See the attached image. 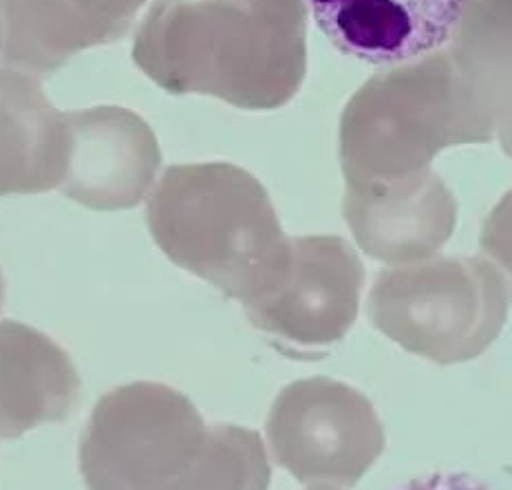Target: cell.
Returning a JSON list of instances; mask_svg holds the SVG:
<instances>
[{
    "instance_id": "obj_11",
    "label": "cell",
    "mask_w": 512,
    "mask_h": 490,
    "mask_svg": "<svg viewBox=\"0 0 512 490\" xmlns=\"http://www.w3.org/2000/svg\"><path fill=\"white\" fill-rule=\"evenodd\" d=\"M67 166V122L40 80L0 67V197L58 188Z\"/></svg>"
},
{
    "instance_id": "obj_8",
    "label": "cell",
    "mask_w": 512,
    "mask_h": 490,
    "mask_svg": "<svg viewBox=\"0 0 512 490\" xmlns=\"http://www.w3.org/2000/svg\"><path fill=\"white\" fill-rule=\"evenodd\" d=\"M473 0H307L314 23L349 58L398 67L451 42Z\"/></svg>"
},
{
    "instance_id": "obj_3",
    "label": "cell",
    "mask_w": 512,
    "mask_h": 490,
    "mask_svg": "<svg viewBox=\"0 0 512 490\" xmlns=\"http://www.w3.org/2000/svg\"><path fill=\"white\" fill-rule=\"evenodd\" d=\"M371 325L437 365L477 358L508 316V279L479 257H437L382 270L369 292Z\"/></svg>"
},
{
    "instance_id": "obj_9",
    "label": "cell",
    "mask_w": 512,
    "mask_h": 490,
    "mask_svg": "<svg viewBox=\"0 0 512 490\" xmlns=\"http://www.w3.org/2000/svg\"><path fill=\"white\" fill-rule=\"evenodd\" d=\"M343 208L362 252L391 265L431 259L457 221L455 195L433 170L393 184L347 188Z\"/></svg>"
},
{
    "instance_id": "obj_1",
    "label": "cell",
    "mask_w": 512,
    "mask_h": 490,
    "mask_svg": "<svg viewBox=\"0 0 512 490\" xmlns=\"http://www.w3.org/2000/svg\"><path fill=\"white\" fill-rule=\"evenodd\" d=\"M508 60L453 45L371 78L340 126L347 188L418 177L446 146L493 140L508 122Z\"/></svg>"
},
{
    "instance_id": "obj_7",
    "label": "cell",
    "mask_w": 512,
    "mask_h": 490,
    "mask_svg": "<svg viewBox=\"0 0 512 490\" xmlns=\"http://www.w3.org/2000/svg\"><path fill=\"white\" fill-rule=\"evenodd\" d=\"M67 166L64 197L91 210H128L151 193L162 164L157 137L140 115L122 106L64 113Z\"/></svg>"
},
{
    "instance_id": "obj_5",
    "label": "cell",
    "mask_w": 512,
    "mask_h": 490,
    "mask_svg": "<svg viewBox=\"0 0 512 490\" xmlns=\"http://www.w3.org/2000/svg\"><path fill=\"white\" fill-rule=\"evenodd\" d=\"M365 268L351 245L332 234L290 237V252L274 283L243 305L248 321L281 354L318 358L356 323Z\"/></svg>"
},
{
    "instance_id": "obj_14",
    "label": "cell",
    "mask_w": 512,
    "mask_h": 490,
    "mask_svg": "<svg viewBox=\"0 0 512 490\" xmlns=\"http://www.w3.org/2000/svg\"><path fill=\"white\" fill-rule=\"evenodd\" d=\"M0 49H3V31H0Z\"/></svg>"
},
{
    "instance_id": "obj_4",
    "label": "cell",
    "mask_w": 512,
    "mask_h": 490,
    "mask_svg": "<svg viewBox=\"0 0 512 490\" xmlns=\"http://www.w3.org/2000/svg\"><path fill=\"white\" fill-rule=\"evenodd\" d=\"M210 426L184 393L159 382L117 387L95 404L80 442L91 490H135L153 473L204 455Z\"/></svg>"
},
{
    "instance_id": "obj_10",
    "label": "cell",
    "mask_w": 512,
    "mask_h": 490,
    "mask_svg": "<svg viewBox=\"0 0 512 490\" xmlns=\"http://www.w3.org/2000/svg\"><path fill=\"white\" fill-rule=\"evenodd\" d=\"M80 376L58 343L18 321H0V440H18L76 411Z\"/></svg>"
},
{
    "instance_id": "obj_12",
    "label": "cell",
    "mask_w": 512,
    "mask_h": 490,
    "mask_svg": "<svg viewBox=\"0 0 512 490\" xmlns=\"http://www.w3.org/2000/svg\"><path fill=\"white\" fill-rule=\"evenodd\" d=\"M398 490H495L484 479L468 473H433L415 477Z\"/></svg>"
},
{
    "instance_id": "obj_13",
    "label": "cell",
    "mask_w": 512,
    "mask_h": 490,
    "mask_svg": "<svg viewBox=\"0 0 512 490\" xmlns=\"http://www.w3.org/2000/svg\"><path fill=\"white\" fill-rule=\"evenodd\" d=\"M5 301V279H3V272H0V307H3Z\"/></svg>"
},
{
    "instance_id": "obj_6",
    "label": "cell",
    "mask_w": 512,
    "mask_h": 490,
    "mask_svg": "<svg viewBox=\"0 0 512 490\" xmlns=\"http://www.w3.org/2000/svg\"><path fill=\"white\" fill-rule=\"evenodd\" d=\"M265 431L276 462L301 479L356 482L384 449V426L371 400L332 378L287 385Z\"/></svg>"
},
{
    "instance_id": "obj_2",
    "label": "cell",
    "mask_w": 512,
    "mask_h": 490,
    "mask_svg": "<svg viewBox=\"0 0 512 490\" xmlns=\"http://www.w3.org/2000/svg\"><path fill=\"white\" fill-rule=\"evenodd\" d=\"M146 219L170 261L241 305L268 290L290 252L268 190L232 164L170 166Z\"/></svg>"
}]
</instances>
